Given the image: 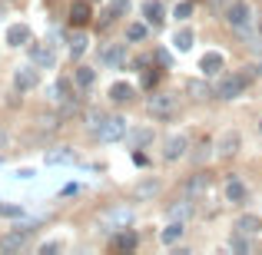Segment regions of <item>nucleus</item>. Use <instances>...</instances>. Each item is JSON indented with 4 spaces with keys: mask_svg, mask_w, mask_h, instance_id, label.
Listing matches in <instances>:
<instances>
[{
    "mask_svg": "<svg viewBox=\"0 0 262 255\" xmlns=\"http://www.w3.org/2000/svg\"><path fill=\"white\" fill-rule=\"evenodd\" d=\"M226 20H229L236 30H249L252 20H256V10H252L249 0H232L229 10H226Z\"/></svg>",
    "mask_w": 262,
    "mask_h": 255,
    "instance_id": "1",
    "label": "nucleus"
},
{
    "mask_svg": "<svg viewBox=\"0 0 262 255\" xmlns=\"http://www.w3.org/2000/svg\"><path fill=\"white\" fill-rule=\"evenodd\" d=\"M93 133L100 136L103 143H116V140H123V136H126V120H123V116H103L100 126H96Z\"/></svg>",
    "mask_w": 262,
    "mask_h": 255,
    "instance_id": "2",
    "label": "nucleus"
},
{
    "mask_svg": "<svg viewBox=\"0 0 262 255\" xmlns=\"http://www.w3.org/2000/svg\"><path fill=\"white\" fill-rule=\"evenodd\" d=\"M146 106H149V113H153V116L169 120V116H176V96L173 93H153L146 100Z\"/></svg>",
    "mask_w": 262,
    "mask_h": 255,
    "instance_id": "3",
    "label": "nucleus"
},
{
    "mask_svg": "<svg viewBox=\"0 0 262 255\" xmlns=\"http://www.w3.org/2000/svg\"><path fill=\"white\" fill-rule=\"evenodd\" d=\"M246 86H249V80H246L243 73H232V77H226L223 83L216 86V96H219V100H236Z\"/></svg>",
    "mask_w": 262,
    "mask_h": 255,
    "instance_id": "4",
    "label": "nucleus"
},
{
    "mask_svg": "<svg viewBox=\"0 0 262 255\" xmlns=\"http://www.w3.org/2000/svg\"><path fill=\"white\" fill-rule=\"evenodd\" d=\"M186 149H189V136H186V133H169V136H166V143H163V156H166L169 163L179 159Z\"/></svg>",
    "mask_w": 262,
    "mask_h": 255,
    "instance_id": "5",
    "label": "nucleus"
},
{
    "mask_svg": "<svg viewBox=\"0 0 262 255\" xmlns=\"http://www.w3.org/2000/svg\"><path fill=\"white\" fill-rule=\"evenodd\" d=\"M239 146H243V136H239L236 129H226V133L219 136V143H216V153L219 156H236Z\"/></svg>",
    "mask_w": 262,
    "mask_h": 255,
    "instance_id": "6",
    "label": "nucleus"
},
{
    "mask_svg": "<svg viewBox=\"0 0 262 255\" xmlns=\"http://www.w3.org/2000/svg\"><path fill=\"white\" fill-rule=\"evenodd\" d=\"M37 66H20L17 73H13V86L20 89V93H27V89H33L37 86Z\"/></svg>",
    "mask_w": 262,
    "mask_h": 255,
    "instance_id": "7",
    "label": "nucleus"
},
{
    "mask_svg": "<svg viewBox=\"0 0 262 255\" xmlns=\"http://www.w3.org/2000/svg\"><path fill=\"white\" fill-rule=\"evenodd\" d=\"M199 66H203V73H206V77H216V73L226 66V60H223V53H219V50H209V53H203Z\"/></svg>",
    "mask_w": 262,
    "mask_h": 255,
    "instance_id": "8",
    "label": "nucleus"
},
{
    "mask_svg": "<svg viewBox=\"0 0 262 255\" xmlns=\"http://www.w3.org/2000/svg\"><path fill=\"white\" fill-rule=\"evenodd\" d=\"M236 229H239V232H246V236H259V232H262V219H259V216H252V212H246V216H239V219H236Z\"/></svg>",
    "mask_w": 262,
    "mask_h": 255,
    "instance_id": "9",
    "label": "nucleus"
},
{
    "mask_svg": "<svg viewBox=\"0 0 262 255\" xmlns=\"http://www.w3.org/2000/svg\"><path fill=\"white\" fill-rule=\"evenodd\" d=\"M206 192H209V176H206V172H196V176L189 179V182H186V196H206Z\"/></svg>",
    "mask_w": 262,
    "mask_h": 255,
    "instance_id": "10",
    "label": "nucleus"
},
{
    "mask_svg": "<svg viewBox=\"0 0 262 255\" xmlns=\"http://www.w3.org/2000/svg\"><path fill=\"white\" fill-rule=\"evenodd\" d=\"M226 199H229V202H246V199H249V189H246L243 179H229V182H226Z\"/></svg>",
    "mask_w": 262,
    "mask_h": 255,
    "instance_id": "11",
    "label": "nucleus"
},
{
    "mask_svg": "<svg viewBox=\"0 0 262 255\" xmlns=\"http://www.w3.org/2000/svg\"><path fill=\"white\" fill-rule=\"evenodd\" d=\"M126 143H129V149H143L146 143H153V129H149V126L133 129V133H126Z\"/></svg>",
    "mask_w": 262,
    "mask_h": 255,
    "instance_id": "12",
    "label": "nucleus"
},
{
    "mask_svg": "<svg viewBox=\"0 0 262 255\" xmlns=\"http://www.w3.org/2000/svg\"><path fill=\"white\" fill-rule=\"evenodd\" d=\"M30 60H33L37 66H53V60H57V57H53V50H50V47L33 43V47H30Z\"/></svg>",
    "mask_w": 262,
    "mask_h": 255,
    "instance_id": "13",
    "label": "nucleus"
},
{
    "mask_svg": "<svg viewBox=\"0 0 262 255\" xmlns=\"http://www.w3.org/2000/svg\"><path fill=\"white\" fill-rule=\"evenodd\" d=\"M7 43H10V47H24V43H30V30H27L24 24L7 27Z\"/></svg>",
    "mask_w": 262,
    "mask_h": 255,
    "instance_id": "14",
    "label": "nucleus"
},
{
    "mask_svg": "<svg viewBox=\"0 0 262 255\" xmlns=\"http://www.w3.org/2000/svg\"><path fill=\"white\" fill-rule=\"evenodd\" d=\"M143 17H146V24L160 27L163 24V4L160 0H146V4H143Z\"/></svg>",
    "mask_w": 262,
    "mask_h": 255,
    "instance_id": "15",
    "label": "nucleus"
},
{
    "mask_svg": "<svg viewBox=\"0 0 262 255\" xmlns=\"http://www.w3.org/2000/svg\"><path fill=\"white\" fill-rule=\"evenodd\" d=\"M123 57H126V53H123V47H120V43L103 47V50H100V60H103L106 66H120V63H123Z\"/></svg>",
    "mask_w": 262,
    "mask_h": 255,
    "instance_id": "16",
    "label": "nucleus"
},
{
    "mask_svg": "<svg viewBox=\"0 0 262 255\" xmlns=\"http://www.w3.org/2000/svg\"><path fill=\"white\" fill-rule=\"evenodd\" d=\"M24 245H27V236H24V232H10V236L0 239V249H4V252H20Z\"/></svg>",
    "mask_w": 262,
    "mask_h": 255,
    "instance_id": "17",
    "label": "nucleus"
},
{
    "mask_svg": "<svg viewBox=\"0 0 262 255\" xmlns=\"http://www.w3.org/2000/svg\"><path fill=\"white\" fill-rule=\"evenodd\" d=\"M192 40H196V33H192L189 27H183V30H176V37H173V47H176L179 53H186V50L192 47Z\"/></svg>",
    "mask_w": 262,
    "mask_h": 255,
    "instance_id": "18",
    "label": "nucleus"
},
{
    "mask_svg": "<svg viewBox=\"0 0 262 255\" xmlns=\"http://www.w3.org/2000/svg\"><path fill=\"white\" fill-rule=\"evenodd\" d=\"M110 100H113V103L133 100V86H129V83H113V86H110Z\"/></svg>",
    "mask_w": 262,
    "mask_h": 255,
    "instance_id": "19",
    "label": "nucleus"
},
{
    "mask_svg": "<svg viewBox=\"0 0 262 255\" xmlns=\"http://www.w3.org/2000/svg\"><path fill=\"white\" fill-rule=\"evenodd\" d=\"M183 222H179V219H173V222L166 225V229H163V242L166 245H173V242H179V239H183Z\"/></svg>",
    "mask_w": 262,
    "mask_h": 255,
    "instance_id": "20",
    "label": "nucleus"
},
{
    "mask_svg": "<svg viewBox=\"0 0 262 255\" xmlns=\"http://www.w3.org/2000/svg\"><path fill=\"white\" fill-rule=\"evenodd\" d=\"M186 93H189L192 100H206L212 89H209V83H203V80H189V83H186Z\"/></svg>",
    "mask_w": 262,
    "mask_h": 255,
    "instance_id": "21",
    "label": "nucleus"
},
{
    "mask_svg": "<svg viewBox=\"0 0 262 255\" xmlns=\"http://www.w3.org/2000/svg\"><path fill=\"white\" fill-rule=\"evenodd\" d=\"M73 80H77V86L90 89V86H93V80H96V70H90V66H77V73H73Z\"/></svg>",
    "mask_w": 262,
    "mask_h": 255,
    "instance_id": "22",
    "label": "nucleus"
},
{
    "mask_svg": "<svg viewBox=\"0 0 262 255\" xmlns=\"http://www.w3.org/2000/svg\"><path fill=\"white\" fill-rule=\"evenodd\" d=\"M156 192H160V182H156V179H146V182L136 186V199H153Z\"/></svg>",
    "mask_w": 262,
    "mask_h": 255,
    "instance_id": "23",
    "label": "nucleus"
},
{
    "mask_svg": "<svg viewBox=\"0 0 262 255\" xmlns=\"http://www.w3.org/2000/svg\"><path fill=\"white\" fill-rule=\"evenodd\" d=\"M189 216H192V202H189V199H183L179 205H173V209H169V219H179V222H186Z\"/></svg>",
    "mask_w": 262,
    "mask_h": 255,
    "instance_id": "24",
    "label": "nucleus"
},
{
    "mask_svg": "<svg viewBox=\"0 0 262 255\" xmlns=\"http://www.w3.org/2000/svg\"><path fill=\"white\" fill-rule=\"evenodd\" d=\"M70 20L77 27H83L86 20H90V4H73V10H70Z\"/></svg>",
    "mask_w": 262,
    "mask_h": 255,
    "instance_id": "25",
    "label": "nucleus"
},
{
    "mask_svg": "<svg viewBox=\"0 0 262 255\" xmlns=\"http://www.w3.org/2000/svg\"><path fill=\"white\" fill-rule=\"evenodd\" d=\"M106 222L126 225V222H129V209H126V205H120V209H110V212H106Z\"/></svg>",
    "mask_w": 262,
    "mask_h": 255,
    "instance_id": "26",
    "label": "nucleus"
},
{
    "mask_svg": "<svg viewBox=\"0 0 262 255\" xmlns=\"http://www.w3.org/2000/svg\"><path fill=\"white\" fill-rule=\"evenodd\" d=\"M83 50H86V33H73L70 37V53L73 57H83Z\"/></svg>",
    "mask_w": 262,
    "mask_h": 255,
    "instance_id": "27",
    "label": "nucleus"
},
{
    "mask_svg": "<svg viewBox=\"0 0 262 255\" xmlns=\"http://www.w3.org/2000/svg\"><path fill=\"white\" fill-rule=\"evenodd\" d=\"M189 13H192V0H179V4L173 7V17L176 20H189Z\"/></svg>",
    "mask_w": 262,
    "mask_h": 255,
    "instance_id": "28",
    "label": "nucleus"
},
{
    "mask_svg": "<svg viewBox=\"0 0 262 255\" xmlns=\"http://www.w3.org/2000/svg\"><path fill=\"white\" fill-rule=\"evenodd\" d=\"M212 149H216V143H199L196 153H192V156H196V163H206V159L212 156Z\"/></svg>",
    "mask_w": 262,
    "mask_h": 255,
    "instance_id": "29",
    "label": "nucleus"
},
{
    "mask_svg": "<svg viewBox=\"0 0 262 255\" xmlns=\"http://www.w3.org/2000/svg\"><path fill=\"white\" fill-rule=\"evenodd\" d=\"M126 37L133 40V43H140V40L146 37V27H143V24H129V27H126Z\"/></svg>",
    "mask_w": 262,
    "mask_h": 255,
    "instance_id": "30",
    "label": "nucleus"
},
{
    "mask_svg": "<svg viewBox=\"0 0 262 255\" xmlns=\"http://www.w3.org/2000/svg\"><path fill=\"white\" fill-rule=\"evenodd\" d=\"M229 245H232L236 252H249V242H246V232H239V229H236V236L229 239Z\"/></svg>",
    "mask_w": 262,
    "mask_h": 255,
    "instance_id": "31",
    "label": "nucleus"
},
{
    "mask_svg": "<svg viewBox=\"0 0 262 255\" xmlns=\"http://www.w3.org/2000/svg\"><path fill=\"white\" fill-rule=\"evenodd\" d=\"M113 245H116V249H136V236H133V232H123Z\"/></svg>",
    "mask_w": 262,
    "mask_h": 255,
    "instance_id": "32",
    "label": "nucleus"
},
{
    "mask_svg": "<svg viewBox=\"0 0 262 255\" xmlns=\"http://www.w3.org/2000/svg\"><path fill=\"white\" fill-rule=\"evenodd\" d=\"M129 10V0H110V17H120Z\"/></svg>",
    "mask_w": 262,
    "mask_h": 255,
    "instance_id": "33",
    "label": "nucleus"
},
{
    "mask_svg": "<svg viewBox=\"0 0 262 255\" xmlns=\"http://www.w3.org/2000/svg\"><path fill=\"white\" fill-rule=\"evenodd\" d=\"M156 60H160L163 66H169V53H166V50H160V53H156Z\"/></svg>",
    "mask_w": 262,
    "mask_h": 255,
    "instance_id": "34",
    "label": "nucleus"
},
{
    "mask_svg": "<svg viewBox=\"0 0 262 255\" xmlns=\"http://www.w3.org/2000/svg\"><path fill=\"white\" fill-rule=\"evenodd\" d=\"M259 133H262V120H259Z\"/></svg>",
    "mask_w": 262,
    "mask_h": 255,
    "instance_id": "35",
    "label": "nucleus"
}]
</instances>
